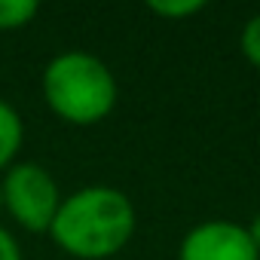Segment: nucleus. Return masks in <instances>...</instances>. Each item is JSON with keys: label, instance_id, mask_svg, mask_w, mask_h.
Returning a JSON list of instances; mask_svg holds the SVG:
<instances>
[{"label": "nucleus", "instance_id": "obj_6", "mask_svg": "<svg viewBox=\"0 0 260 260\" xmlns=\"http://www.w3.org/2000/svg\"><path fill=\"white\" fill-rule=\"evenodd\" d=\"M40 13L37 0H0V31L28 28Z\"/></svg>", "mask_w": 260, "mask_h": 260}, {"label": "nucleus", "instance_id": "obj_9", "mask_svg": "<svg viewBox=\"0 0 260 260\" xmlns=\"http://www.w3.org/2000/svg\"><path fill=\"white\" fill-rule=\"evenodd\" d=\"M0 260H22V248H19V242H16L13 233L4 230V226H0Z\"/></svg>", "mask_w": 260, "mask_h": 260}, {"label": "nucleus", "instance_id": "obj_2", "mask_svg": "<svg viewBox=\"0 0 260 260\" xmlns=\"http://www.w3.org/2000/svg\"><path fill=\"white\" fill-rule=\"evenodd\" d=\"M43 98L58 119L95 125L116 104V80L98 55L71 49L43 68Z\"/></svg>", "mask_w": 260, "mask_h": 260}, {"label": "nucleus", "instance_id": "obj_8", "mask_svg": "<svg viewBox=\"0 0 260 260\" xmlns=\"http://www.w3.org/2000/svg\"><path fill=\"white\" fill-rule=\"evenodd\" d=\"M239 49H242V55H245L254 68H260V16L248 19V25L242 28Z\"/></svg>", "mask_w": 260, "mask_h": 260}, {"label": "nucleus", "instance_id": "obj_11", "mask_svg": "<svg viewBox=\"0 0 260 260\" xmlns=\"http://www.w3.org/2000/svg\"><path fill=\"white\" fill-rule=\"evenodd\" d=\"M0 211H4V193H0Z\"/></svg>", "mask_w": 260, "mask_h": 260}, {"label": "nucleus", "instance_id": "obj_4", "mask_svg": "<svg viewBox=\"0 0 260 260\" xmlns=\"http://www.w3.org/2000/svg\"><path fill=\"white\" fill-rule=\"evenodd\" d=\"M178 260H260V254L242 223L205 220L184 236Z\"/></svg>", "mask_w": 260, "mask_h": 260}, {"label": "nucleus", "instance_id": "obj_1", "mask_svg": "<svg viewBox=\"0 0 260 260\" xmlns=\"http://www.w3.org/2000/svg\"><path fill=\"white\" fill-rule=\"evenodd\" d=\"M135 233V205L122 190L92 184L61 199L49 236L80 260H104L119 254Z\"/></svg>", "mask_w": 260, "mask_h": 260}, {"label": "nucleus", "instance_id": "obj_5", "mask_svg": "<svg viewBox=\"0 0 260 260\" xmlns=\"http://www.w3.org/2000/svg\"><path fill=\"white\" fill-rule=\"evenodd\" d=\"M25 141V122L19 116V110L7 101H0V172H7L16 159V153L22 150Z\"/></svg>", "mask_w": 260, "mask_h": 260}, {"label": "nucleus", "instance_id": "obj_3", "mask_svg": "<svg viewBox=\"0 0 260 260\" xmlns=\"http://www.w3.org/2000/svg\"><path fill=\"white\" fill-rule=\"evenodd\" d=\"M4 193V211L28 230V233H49L52 217L61 205L58 184L40 162H13L0 181Z\"/></svg>", "mask_w": 260, "mask_h": 260}, {"label": "nucleus", "instance_id": "obj_10", "mask_svg": "<svg viewBox=\"0 0 260 260\" xmlns=\"http://www.w3.org/2000/svg\"><path fill=\"white\" fill-rule=\"evenodd\" d=\"M245 230H248V236H251V242H254V248H257V254H260V214H254V220H251Z\"/></svg>", "mask_w": 260, "mask_h": 260}, {"label": "nucleus", "instance_id": "obj_7", "mask_svg": "<svg viewBox=\"0 0 260 260\" xmlns=\"http://www.w3.org/2000/svg\"><path fill=\"white\" fill-rule=\"evenodd\" d=\"M202 7H205L202 0H150V4H147L150 13H156L162 19H175V22L202 13Z\"/></svg>", "mask_w": 260, "mask_h": 260}]
</instances>
